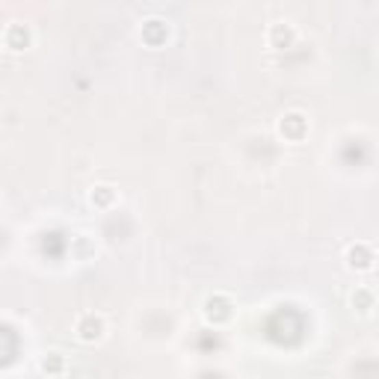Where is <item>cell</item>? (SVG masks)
Wrapping results in <instances>:
<instances>
[{
  "label": "cell",
  "mask_w": 379,
  "mask_h": 379,
  "mask_svg": "<svg viewBox=\"0 0 379 379\" xmlns=\"http://www.w3.org/2000/svg\"><path fill=\"white\" fill-rule=\"evenodd\" d=\"M42 374H48V376L66 374V362H62V356H60V353H51V356L42 362Z\"/></svg>",
  "instance_id": "10"
},
{
  "label": "cell",
  "mask_w": 379,
  "mask_h": 379,
  "mask_svg": "<svg viewBox=\"0 0 379 379\" xmlns=\"http://www.w3.org/2000/svg\"><path fill=\"white\" fill-rule=\"evenodd\" d=\"M278 133H282L287 142H300L305 133H309V119H305L302 113H287V116H282V122H278Z\"/></svg>",
  "instance_id": "4"
},
{
  "label": "cell",
  "mask_w": 379,
  "mask_h": 379,
  "mask_svg": "<svg viewBox=\"0 0 379 379\" xmlns=\"http://www.w3.org/2000/svg\"><path fill=\"white\" fill-rule=\"evenodd\" d=\"M234 317V302L228 300L225 293H213L207 296L205 302V320L213 323V326H222V323H228Z\"/></svg>",
  "instance_id": "2"
},
{
  "label": "cell",
  "mask_w": 379,
  "mask_h": 379,
  "mask_svg": "<svg viewBox=\"0 0 379 379\" xmlns=\"http://www.w3.org/2000/svg\"><path fill=\"white\" fill-rule=\"evenodd\" d=\"M89 202L95 207H110L116 202V190L113 187H95L92 193H89Z\"/></svg>",
  "instance_id": "8"
},
{
  "label": "cell",
  "mask_w": 379,
  "mask_h": 379,
  "mask_svg": "<svg viewBox=\"0 0 379 379\" xmlns=\"http://www.w3.org/2000/svg\"><path fill=\"white\" fill-rule=\"evenodd\" d=\"M344 258H347V267L356 270V273H367V270H374V261H376L374 249L367 246V243H353V246L347 249Z\"/></svg>",
  "instance_id": "3"
},
{
  "label": "cell",
  "mask_w": 379,
  "mask_h": 379,
  "mask_svg": "<svg viewBox=\"0 0 379 379\" xmlns=\"http://www.w3.org/2000/svg\"><path fill=\"white\" fill-rule=\"evenodd\" d=\"M3 44L12 53L27 51V48H30V30H27L24 24H9L6 33H3Z\"/></svg>",
  "instance_id": "6"
},
{
  "label": "cell",
  "mask_w": 379,
  "mask_h": 379,
  "mask_svg": "<svg viewBox=\"0 0 379 379\" xmlns=\"http://www.w3.org/2000/svg\"><path fill=\"white\" fill-rule=\"evenodd\" d=\"M293 42H296V30L291 24H273L270 27V44H273L276 51L293 48Z\"/></svg>",
  "instance_id": "7"
},
{
  "label": "cell",
  "mask_w": 379,
  "mask_h": 379,
  "mask_svg": "<svg viewBox=\"0 0 379 379\" xmlns=\"http://www.w3.org/2000/svg\"><path fill=\"white\" fill-rule=\"evenodd\" d=\"M104 329H107L104 317H101V314H95V311L80 314L77 323H75V335H77V341H83V344H95V341H101Z\"/></svg>",
  "instance_id": "1"
},
{
  "label": "cell",
  "mask_w": 379,
  "mask_h": 379,
  "mask_svg": "<svg viewBox=\"0 0 379 379\" xmlns=\"http://www.w3.org/2000/svg\"><path fill=\"white\" fill-rule=\"evenodd\" d=\"M140 36L148 48H160V44H166V39H169V24L160 21V18H148V21L142 24Z\"/></svg>",
  "instance_id": "5"
},
{
  "label": "cell",
  "mask_w": 379,
  "mask_h": 379,
  "mask_svg": "<svg viewBox=\"0 0 379 379\" xmlns=\"http://www.w3.org/2000/svg\"><path fill=\"white\" fill-rule=\"evenodd\" d=\"M350 302H353V309H358L362 314H367V311L374 309V302H376V300H374V291H367V287H358Z\"/></svg>",
  "instance_id": "9"
}]
</instances>
